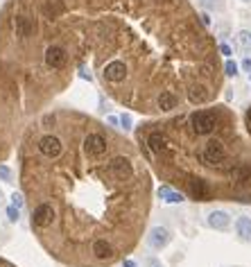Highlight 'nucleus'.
Returning a JSON list of instances; mask_svg holds the SVG:
<instances>
[{
  "label": "nucleus",
  "instance_id": "f257e3e1",
  "mask_svg": "<svg viewBox=\"0 0 251 267\" xmlns=\"http://www.w3.org/2000/svg\"><path fill=\"white\" fill-rule=\"evenodd\" d=\"M219 120V113L213 111V109H199V111L190 113V127L197 136H209V134L215 132Z\"/></svg>",
  "mask_w": 251,
  "mask_h": 267
},
{
  "label": "nucleus",
  "instance_id": "f03ea898",
  "mask_svg": "<svg viewBox=\"0 0 251 267\" xmlns=\"http://www.w3.org/2000/svg\"><path fill=\"white\" fill-rule=\"evenodd\" d=\"M199 159H202V163H206V166H217V168H224L229 166L226 161H229V156H226V147L222 140H209V143L202 147V154H199Z\"/></svg>",
  "mask_w": 251,
  "mask_h": 267
},
{
  "label": "nucleus",
  "instance_id": "7ed1b4c3",
  "mask_svg": "<svg viewBox=\"0 0 251 267\" xmlns=\"http://www.w3.org/2000/svg\"><path fill=\"white\" fill-rule=\"evenodd\" d=\"M54 218H57V211H54V206L50 202H39L32 209V226L37 231H43V229H48V226H52Z\"/></svg>",
  "mask_w": 251,
  "mask_h": 267
},
{
  "label": "nucleus",
  "instance_id": "20e7f679",
  "mask_svg": "<svg viewBox=\"0 0 251 267\" xmlns=\"http://www.w3.org/2000/svg\"><path fill=\"white\" fill-rule=\"evenodd\" d=\"M82 145H84V152L88 156H93V159H100V156L107 154L109 150V140L104 134L100 132H88L84 136V140H82Z\"/></svg>",
  "mask_w": 251,
  "mask_h": 267
},
{
  "label": "nucleus",
  "instance_id": "39448f33",
  "mask_svg": "<svg viewBox=\"0 0 251 267\" xmlns=\"http://www.w3.org/2000/svg\"><path fill=\"white\" fill-rule=\"evenodd\" d=\"M107 170L116 181H129L134 177V163L127 156H113L107 163Z\"/></svg>",
  "mask_w": 251,
  "mask_h": 267
},
{
  "label": "nucleus",
  "instance_id": "423d86ee",
  "mask_svg": "<svg viewBox=\"0 0 251 267\" xmlns=\"http://www.w3.org/2000/svg\"><path fill=\"white\" fill-rule=\"evenodd\" d=\"M37 150L45 159H57L64 152V143H61V138H59L57 134H43L41 138L37 140Z\"/></svg>",
  "mask_w": 251,
  "mask_h": 267
},
{
  "label": "nucleus",
  "instance_id": "0eeeda50",
  "mask_svg": "<svg viewBox=\"0 0 251 267\" xmlns=\"http://www.w3.org/2000/svg\"><path fill=\"white\" fill-rule=\"evenodd\" d=\"M213 91H210V84L209 82H193V84L186 89V97L188 102H193V104H202V102H209Z\"/></svg>",
  "mask_w": 251,
  "mask_h": 267
},
{
  "label": "nucleus",
  "instance_id": "6e6552de",
  "mask_svg": "<svg viewBox=\"0 0 251 267\" xmlns=\"http://www.w3.org/2000/svg\"><path fill=\"white\" fill-rule=\"evenodd\" d=\"M91 254L97 258V263H111L116 258V247L109 240H104V238H97L91 245Z\"/></svg>",
  "mask_w": 251,
  "mask_h": 267
},
{
  "label": "nucleus",
  "instance_id": "1a4fd4ad",
  "mask_svg": "<svg viewBox=\"0 0 251 267\" xmlns=\"http://www.w3.org/2000/svg\"><path fill=\"white\" fill-rule=\"evenodd\" d=\"M147 147L152 150V154H167L170 152V140H167L166 134H161V132H152L150 136H147Z\"/></svg>",
  "mask_w": 251,
  "mask_h": 267
},
{
  "label": "nucleus",
  "instance_id": "9d476101",
  "mask_svg": "<svg viewBox=\"0 0 251 267\" xmlns=\"http://www.w3.org/2000/svg\"><path fill=\"white\" fill-rule=\"evenodd\" d=\"M188 192H190V197L193 199H199V202H209L213 197V190L206 181L202 179H195V181H188Z\"/></svg>",
  "mask_w": 251,
  "mask_h": 267
},
{
  "label": "nucleus",
  "instance_id": "9b49d317",
  "mask_svg": "<svg viewBox=\"0 0 251 267\" xmlns=\"http://www.w3.org/2000/svg\"><path fill=\"white\" fill-rule=\"evenodd\" d=\"M147 242H150L152 249H163V247L170 245V231L163 229V226H154L147 235Z\"/></svg>",
  "mask_w": 251,
  "mask_h": 267
},
{
  "label": "nucleus",
  "instance_id": "f8f14e48",
  "mask_svg": "<svg viewBox=\"0 0 251 267\" xmlns=\"http://www.w3.org/2000/svg\"><path fill=\"white\" fill-rule=\"evenodd\" d=\"M229 179L238 186H242L245 181L251 179V163H235L229 168Z\"/></svg>",
  "mask_w": 251,
  "mask_h": 267
},
{
  "label": "nucleus",
  "instance_id": "ddd939ff",
  "mask_svg": "<svg viewBox=\"0 0 251 267\" xmlns=\"http://www.w3.org/2000/svg\"><path fill=\"white\" fill-rule=\"evenodd\" d=\"M179 107V95L174 91H161L156 95V109L161 111H172V109Z\"/></svg>",
  "mask_w": 251,
  "mask_h": 267
},
{
  "label": "nucleus",
  "instance_id": "4468645a",
  "mask_svg": "<svg viewBox=\"0 0 251 267\" xmlns=\"http://www.w3.org/2000/svg\"><path fill=\"white\" fill-rule=\"evenodd\" d=\"M209 226L210 229H217V231H224L226 226L231 224V218H229V213L226 211H210L209 213Z\"/></svg>",
  "mask_w": 251,
  "mask_h": 267
},
{
  "label": "nucleus",
  "instance_id": "2eb2a0df",
  "mask_svg": "<svg viewBox=\"0 0 251 267\" xmlns=\"http://www.w3.org/2000/svg\"><path fill=\"white\" fill-rule=\"evenodd\" d=\"M235 231H238L242 242H251V218L240 215V218L235 220Z\"/></svg>",
  "mask_w": 251,
  "mask_h": 267
},
{
  "label": "nucleus",
  "instance_id": "dca6fc26",
  "mask_svg": "<svg viewBox=\"0 0 251 267\" xmlns=\"http://www.w3.org/2000/svg\"><path fill=\"white\" fill-rule=\"evenodd\" d=\"M159 195H161V197H163V199H166L167 204H181V202H183V195H181V192L170 190V188H167V186H161Z\"/></svg>",
  "mask_w": 251,
  "mask_h": 267
},
{
  "label": "nucleus",
  "instance_id": "f3484780",
  "mask_svg": "<svg viewBox=\"0 0 251 267\" xmlns=\"http://www.w3.org/2000/svg\"><path fill=\"white\" fill-rule=\"evenodd\" d=\"M238 45H240L245 52H251V32L249 30H242V32H238Z\"/></svg>",
  "mask_w": 251,
  "mask_h": 267
},
{
  "label": "nucleus",
  "instance_id": "a211bd4d",
  "mask_svg": "<svg viewBox=\"0 0 251 267\" xmlns=\"http://www.w3.org/2000/svg\"><path fill=\"white\" fill-rule=\"evenodd\" d=\"M199 5H202L204 9H222L224 2H222V0H199Z\"/></svg>",
  "mask_w": 251,
  "mask_h": 267
},
{
  "label": "nucleus",
  "instance_id": "6ab92c4d",
  "mask_svg": "<svg viewBox=\"0 0 251 267\" xmlns=\"http://www.w3.org/2000/svg\"><path fill=\"white\" fill-rule=\"evenodd\" d=\"M224 73H226V75H229V77H235V75H238V64H235V61H231V59H229V61H226V64H224Z\"/></svg>",
  "mask_w": 251,
  "mask_h": 267
},
{
  "label": "nucleus",
  "instance_id": "aec40b11",
  "mask_svg": "<svg viewBox=\"0 0 251 267\" xmlns=\"http://www.w3.org/2000/svg\"><path fill=\"white\" fill-rule=\"evenodd\" d=\"M23 204H25L23 195H21V192H14V195H11V206H16V209H23Z\"/></svg>",
  "mask_w": 251,
  "mask_h": 267
},
{
  "label": "nucleus",
  "instance_id": "412c9836",
  "mask_svg": "<svg viewBox=\"0 0 251 267\" xmlns=\"http://www.w3.org/2000/svg\"><path fill=\"white\" fill-rule=\"evenodd\" d=\"M7 218H9V222H18V209L16 206H7Z\"/></svg>",
  "mask_w": 251,
  "mask_h": 267
},
{
  "label": "nucleus",
  "instance_id": "4be33fe9",
  "mask_svg": "<svg viewBox=\"0 0 251 267\" xmlns=\"http://www.w3.org/2000/svg\"><path fill=\"white\" fill-rule=\"evenodd\" d=\"M0 179L2 181H11V170L7 166H0Z\"/></svg>",
  "mask_w": 251,
  "mask_h": 267
},
{
  "label": "nucleus",
  "instance_id": "5701e85b",
  "mask_svg": "<svg viewBox=\"0 0 251 267\" xmlns=\"http://www.w3.org/2000/svg\"><path fill=\"white\" fill-rule=\"evenodd\" d=\"M120 125H123L125 129H131V116H127V113L120 116Z\"/></svg>",
  "mask_w": 251,
  "mask_h": 267
},
{
  "label": "nucleus",
  "instance_id": "b1692460",
  "mask_svg": "<svg viewBox=\"0 0 251 267\" xmlns=\"http://www.w3.org/2000/svg\"><path fill=\"white\" fill-rule=\"evenodd\" d=\"M219 52H222V54H224V57H231V54H233V50H231L229 48V45H226V43H219Z\"/></svg>",
  "mask_w": 251,
  "mask_h": 267
},
{
  "label": "nucleus",
  "instance_id": "393cba45",
  "mask_svg": "<svg viewBox=\"0 0 251 267\" xmlns=\"http://www.w3.org/2000/svg\"><path fill=\"white\" fill-rule=\"evenodd\" d=\"M235 202H240V204H251V195H238V197H235Z\"/></svg>",
  "mask_w": 251,
  "mask_h": 267
},
{
  "label": "nucleus",
  "instance_id": "a878e982",
  "mask_svg": "<svg viewBox=\"0 0 251 267\" xmlns=\"http://www.w3.org/2000/svg\"><path fill=\"white\" fill-rule=\"evenodd\" d=\"M123 267H138V265H136L131 258H125V261H123Z\"/></svg>",
  "mask_w": 251,
  "mask_h": 267
},
{
  "label": "nucleus",
  "instance_id": "bb28decb",
  "mask_svg": "<svg viewBox=\"0 0 251 267\" xmlns=\"http://www.w3.org/2000/svg\"><path fill=\"white\" fill-rule=\"evenodd\" d=\"M242 68H245V70H249V73H251V59H249V57H247L245 61H242Z\"/></svg>",
  "mask_w": 251,
  "mask_h": 267
},
{
  "label": "nucleus",
  "instance_id": "cd10ccee",
  "mask_svg": "<svg viewBox=\"0 0 251 267\" xmlns=\"http://www.w3.org/2000/svg\"><path fill=\"white\" fill-rule=\"evenodd\" d=\"M152 267H161V265H156V263H152Z\"/></svg>",
  "mask_w": 251,
  "mask_h": 267
},
{
  "label": "nucleus",
  "instance_id": "c85d7f7f",
  "mask_svg": "<svg viewBox=\"0 0 251 267\" xmlns=\"http://www.w3.org/2000/svg\"><path fill=\"white\" fill-rule=\"evenodd\" d=\"M245 2H251V0H245Z\"/></svg>",
  "mask_w": 251,
  "mask_h": 267
}]
</instances>
